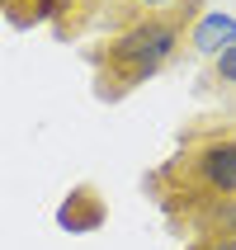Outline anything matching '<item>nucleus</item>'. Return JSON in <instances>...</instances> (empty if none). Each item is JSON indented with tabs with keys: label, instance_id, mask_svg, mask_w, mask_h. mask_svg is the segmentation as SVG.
Wrapping results in <instances>:
<instances>
[{
	"label": "nucleus",
	"instance_id": "10",
	"mask_svg": "<svg viewBox=\"0 0 236 250\" xmlns=\"http://www.w3.org/2000/svg\"><path fill=\"white\" fill-rule=\"evenodd\" d=\"M5 5H10V0H0V14H5Z\"/></svg>",
	"mask_w": 236,
	"mask_h": 250
},
{
	"label": "nucleus",
	"instance_id": "2",
	"mask_svg": "<svg viewBox=\"0 0 236 250\" xmlns=\"http://www.w3.org/2000/svg\"><path fill=\"white\" fill-rule=\"evenodd\" d=\"M208 10V0H175L156 14H142V19H128L99 38L85 62L95 71V99L104 104H118L132 90H142L147 81L166 76L184 52H189V33H194L198 14Z\"/></svg>",
	"mask_w": 236,
	"mask_h": 250
},
{
	"label": "nucleus",
	"instance_id": "5",
	"mask_svg": "<svg viewBox=\"0 0 236 250\" xmlns=\"http://www.w3.org/2000/svg\"><path fill=\"white\" fill-rule=\"evenodd\" d=\"M198 90H236V42L208 57V66L198 76Z\"/></svg>",
	"mask_w": 236,
	"mask_h": 250
},
{
	"label": "nucleus",
	"instance_id": "8",
	"mask_svg": "<svg viewBox=\"0 0 236 250\" xmlns=\"http://www.w3.org/2000/svg\"><path fill=\"white\" fill-rule=\"evenodd\" d=\"M184 250H236V236H194Z\"/></svg>",
	"mask_w": 236,
	"mask_h": 250
},
{
	"label": "nucleus",
	"instance_id": "1",
	"mask_svg": "<svg viewBox=\"0 0 236 250\" xmlns=\"http://www.w3.org/2000/svg\"><path fill=\"white\" fill-rule=\"evenodd\" d=\"M175 231L194 236L217 208L236 203V113L180 127L175 156L142 180Z\"/></svg>",
	"mask_w": 236,
	"mask_h": 250
},
{
	"label": "nucleus",
	"instance_id": "3",
	"mask_svg": "<svg viewBox=\"0 0 236 250\" xmlns=\"http://www.w3.org/2000/svg\"><path fill=\"white\" fill-rule=\"evenodd\" d=\"M109 222V203H104V194H99V184H71L66 198H62V208H57V227L62 231H71V236H90V231H99V227Z\"/></svg>",
	"mask_w": 236,
	"mask_h": 250
},
{
	"label": "nucleus",
	"instance_id": "9",
	"mask_svg": "<svg viewBox=\"0 0 236 250\" xmlns=\"http://www.w3.org/2000/svg\"><path fill=\"white\" fill-rule=\"evenodd\" d=\"M85 5H90V14H95V19H113V14L123 10V0H85Z\"/></svg>",
	"mask_w": 236,
	"mask_h": 250
},
{
	"label": "nucleus",
	"instance_id": "7",
	"mask_svg": "<svg viewBox=\"0 0 236 250\" xmlns=\"http://www.w3.org/2000/svg\"><path fill=\"white\" fill-rule=\"evenodd\" d=\"M166 5H175V0H123V10L113 14L109 24H128V19H142V14H156V10H166Z\"/></svg>",
	"mask_w": 236,
	"mask_h": 250
},
{
	"label": "nucleus",
	"instance_id": "6",
	"mask_svg": "<svg viewBox=\"0 0 236 250\" xmlns=\"http://www.w3.org/2000/svg\"><path fill=\"white\" fill-rule=\"evenodd\" d=\"M194 236H236V203H227V208H217L208 217V222L198 227Z\"/></svg>",
	"mask_w": 236,
	"mask_h": 250
},
{
	"label": "nucleus",
	"instance_id": "4",
	"mask_svg": "<svg viewBox=\"0 0 236 250\" xmlns=\"http://www.w3.org/2000/svg\"><path fill=\"white\" fill-rule=\"evenodd\" d=\"M232 42H236V19L232 14H213V10L198 14L194 33H189V52L213 57V52H222V47H232Z\"/></svg>",
	"mask_w": 236,
	"mask_h": 250
}]
</instances>
